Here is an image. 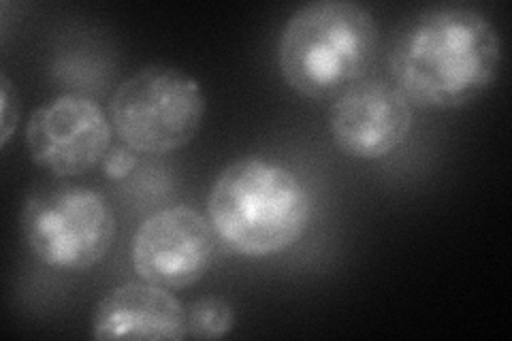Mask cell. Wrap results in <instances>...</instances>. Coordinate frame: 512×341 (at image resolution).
Instances as JSON below:
<instances>
[{
  "label": "cell",
  "instance_id": "cell-1",
  "mask_svg": "<svg viewBox=\"0 0 512 341\" xmlns=\"http://www.w3.org/2000/svg\"><path fill=\"white\" fill-rule=\"evenodd\" d=\"M502 58V37L485 13L446 5L419 13L399 30L389 71L412 105L457 109L498 79Z\"/></svg>",
  "mask_w": 512,
  "mask_h": 341
},
{
  "label": "cell",
  "instance_id": "cell-5",
  "mask_svg": "<svg viewBox=\"0 0 512 341\" xmlns=\"http://www.w3.org/2000/svg\"><path fill=\"white\" fill-rule=\"evenodd\" d=\"M116 214L101 192L50 186L22 209V235L32 256L56 271H88L103 263L116 239Z\"/></svg>",
  "mask_w": 512,
  "mask_h": 341
},
{
  "label": "cell",
  "instance_id": "cell-9",
  "mask_svg": "<svg viewBox=\"0 0 512 341\" xmlns=\"http://www.w3.org/2000/svg\"><path fill=\"white\" fill-rule=\"evenodd\" d=\"M92 337L180 341L188 337L186 307L169 288L126 282L96 303Z\"/></svg>",
  "mask_w": 512,
  "mask_h": 341
},
{
  "label": "cell",
  "instance_id": "cell-8",
  "mask_svg": "<svg viewBox=\"0 0 512 341\" xmlns=\"http://www.w3.org/2000/svg\"><path fill=\"white\" fill-rule=\"evenodd\" d=\"M412 124V103L384 79L363 77L335 96L329 111L335 148L359 160H378L395 152L410 137Z\"/></svg>",
  "mask_w": 512,
  "mask_h": 341
},
{
  "label": "cell",
  "instance_id": "cell-3",
  "mask_svg": "<svg viewBox=\"0 0 512 341\" xmlns=\"http://www.w3.org/2000/svg\"><path fill=\"white\" fill-rule=\"evenodd\" d=\"M374 15L350 0H314L286 20L278 67L303 99L329 101L361 81L378 52Z\"/></svg>",
  "mask_w": 512,
  "mask_h": 341
},
{
  "label": "cell",
  "instance_id": "cell-7",
  "mask_svg": "<svg viewBox=\"0 0 512 341\" xmlns=\"http://www.w3.org/2000/svg\"><path fill=\"white\" fill-rule=\"evenodd\" d=\"M216 239L210 218L197 209H160L141 222L133 237V269L139 280L169 290L195 286L214 263Z\"/></svg>",
  "mask_w": 512,
  "mask_h": 341
},
{
  "label": "cell",
  "instance_id": "cell-10",
  "mask_svg": "<svg viewBox=\"0 0 512 341\" xmlns=\"http://www.w3.org/2000/svg\"><path fill=\"white\" fill-rule=\"evenodd\" d=\"M188 337L195 339H220L235 329L233 305L216 295L201 297L190 303L186 310Z\"/></svg>",
  "mask_w": 512,
  "mask_h": 341
},
{
  "label": "cell",
  "instance_id": "cell-11",
  "mask_svg": "<svg viewBox=\"0 0 512 341\" xmlns=\"http://www.w3.org/2000/svg\"><path fill=\"white\" fill-rule=\"evenodd\" d=\"M20 118V101L18 90L13 88V81L7 73L0 75V145L9 143L13 137L15 126H18Z\"/></svg>",
  "mask_w": 512,
  "mask_h": 341
},
{
  "label": "cell",
  "instance_id": "cell-4",
  "mask_svg": "<svg viewBox=\"0 0 512 341\" xmlns=\"http://www.w3.org/2000/svg\"><path fill=\"white\" fill-rule=\"evenodd\" d=\"M205 96L190 73L150 64L126 77L111 94L109 120L122 145L137 154H171L197 137Z\"/></svg>",
  "mask_w": 512,
  "mask_h": 341
},
{
  "label": "cell",
  "instance_id": "cell-2",
  "mask_svg": "<svg viewBox=\"0 0 512 341\" xmlns=\"http://www.w3.org/2000/svg\"><path fill=\"white\" fill-rule=\"evenodd\" d=\"M207 218L218 239L248 258L291 250L312 218V197L282 162L244 156L224 167L207 194Z\"/></svg>",
  "mask_w": 512,
  "mask_h": 341
},
{
  "label": "cell",
  "instance_id": "cell-6",
  "mask_svg": "<svg viewBox=\"0 0 512 341\" xmlns=\"http://www.w3.org/2000/svg\"><path fill=\"white\" fill-rule=\"evenodd\" d=\"M109 113L84 94H60L32 111L26 148L35 165L54 177L90 173L111 150Z\"/></svg>",
  "mask_w": 512,
  "mask_h": 341
},
{
  "label": "cell",
  "instance_id": "cell-12",
  "mask_svg": "<svg viewBox=\"0 0 512 341\" xmlns=\"http://www.w3.org/2000/svg\"><path fill=\"white\" fill-rule=\"evenodd\" d=\"M137 152H133L126 145H118V148H111L103 160V173L109 177V180L120 182L126 180L137 167Z\"/></svg>",
  "mask_w": 512,
  "mask_h": 341
}]
</instances>
